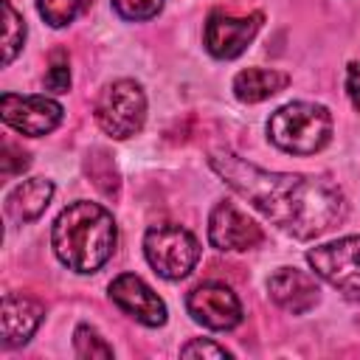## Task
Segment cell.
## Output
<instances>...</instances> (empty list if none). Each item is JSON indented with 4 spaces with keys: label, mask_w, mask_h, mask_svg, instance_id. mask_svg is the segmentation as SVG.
I'll return each mask as SVG.
<instances>
[{
    "label": "cell",
    "mask_w": 360,
    "mask_h": 360,
    "mask_svg": "<svg viewBox=\"0 0 360 360\" xmlns=\"http://www.w3.org/2000/svg\"><path fill=\"white\" fill-rule=\"evenodd\" d=\"M208 163L239 197L295 239H315L346 217L343 191L323 177L267 172L231 152H214Z\"/></svg>",
    "instance_id": "1"
},
{
    "label": "cell",
    "mask_w": 360,
    "mask_h": 360,
    "mask_svg": "<svg viewBox=\"0 0 360 360\" xmlns=\"http://www.w3.org/2000/svg\"><path fill=\"white\" fill-rule=\"evenodd\" d=\"M115 219L112 214L87 200H76L56 217L51 228V245L56 259L76 273H96L115 250Z\"/></svg>",
    "instance_id": "2"
},
{
    "label": "cell",
    "mask_w": 360,
    "mask_h": 360,
    "mask_svg": "<svg viewBox=\"0 0 360 360\" xmlns=\"http://www.w3.org/2000/svg\"><path fill=\"white\" fill-rule=\"evenodd\" d=\"M267 135L290 155H315L332 138V115L323 104L290 101L270 115Z\"/></svg>",
    "instance_id": "3"
},
{
    "label": "cell",
    "mask_w": 360,
    "mask_h": 360,
    "mask_svg": "<svg viewBox=\"0 0 360 360\" xmlns=\"http://www.w3.org/2000/svg\"><path fill=\"white\" fill-rule=\"evenodd\" d=\"M143 253L158 276L174 281L186 278L200 262V242L191 231L172 222H160L143 233Z\"/></svg>",
    "instance_id": "4"
},
{
    "label": "cell",
    "mask_w": 360,
    "mask_h": 360,
    "mask_svg": "<svg viewBox=\"0 0 360 360\" xmlns=\"http://www.w3.org/2000/svg\"><path fill=\"white\" fill-rule=\"evenodd\" d=\"M96 121L107 135L118 141L141 132L146 121V96L141 84L132 79H118L107 84L96 101Z\"/></svg>",
    "instance_id": "5"
},
{
    "label": "cell",
    "mask_w": 360,
    "mask_h": 360,
    "mask_svg": "<svg viewBox=\"0 0 360 360\" xmlns=\"http://www.w3.org/2000/svg\"><path fill=\"white\" fill-rule=\"evenodd\" d=\"M307 262L343 295L360 301V236H343L307 250Z\"/></svg>",
    "instance_id": "6"
},
{
    "label": "cell",
    "mask_w": 360,
    "mask_h": 360,
    "mask_svg": "<svg viewBox=\"0 0 360 360\" xmlns=\"http://www.w3.org/2000/svg\"><path fill=\"white\" fill-rule=\"evenodd\" d=\"M0 112L3 121L17 129L20 135H48L59 127L62 121V104L45 96H17V93H3L0 98Z\"/></svg>",
    "instance_id": "7"
},
{
    "label": "cell",
    "mask_w": 360,
    "mask_h": 360,
    "mask_svg": "<svg viewBox=\"0 0 360 360\" xmlns=\"http://www.w3.org/2000/svg\"><path fill=\"white\" fill-rule=\"evenodd\" d=\"M186 307H188V315L208 329L225 332V329H233L242 323V304H239L236 292L219 281L194 287L186 298Z\"/></svg>",
    "instance_id": "8"
},
{
    "label": "cell",
    "mask_w": 360,
    "mask_h": 360,
    "mask_svg": "<svg viewBox=\"0 0 360 360\" xmlns=\"http://www.w3.org/2000/svg\"><path fill=\"white\" fill-rule=\"evenodd\" d=\"M262 28V14H245V17H233L225 11H214L205 22V48L217 56V59H236L259 34Z\"/></svg>",
    "instance_id": "9"
},
{
    "label": "cell",
    "mask_w": 360,
    "mask_h": 360,
    "mask_svg": "<svg viewBox=\"0 0 360 360\" xmlns=\"http://www.w3.org/2000/svg\"><path fill=\"white\" fill-rule=\"evenodd\" d=\"M110 298L121 312L135 318L143 326H163L166 323V304L163 298L135 273H121L110 281Z\"/></svg>",
    "instance_id": "10"
},
{
    "label": "cell",
    "mask_w": 360,
    "mask_h": 360,
    "mask_svg": "<svg viewBox=\"0 0 360 360\" xmlns=\"http://www.w3.org/2000/svg\"><path fill=\"white\" fill-rule=\"evenodd\" d=\"M262 228L233 202H217L208 217V242L217 250H250L262 245Z\"/></svg>",
    "instance_id": "11"
},
{
    "label": "cell",
    "mask_w": 360,
    "mask_h": 360,
    "mask_svg": "<svg viewBox=\"0 0 360 360\" xmlns=\"http://www.w3.org/2000/svg\"><path fill=\"white\" fill-rule=\"evenodd\" d=\"M267 292L281 309H287L292 315H304L321 301V287H318L315 276L295 270V267H278L267 278Z\"/></svg>",
    "instance_id": "12"
},
{
    "label": "cell",
    "mask_w": 360,
    "mask_h": 360,
    "mask_svg": "<svg viewBox=\"0 0 360 360\" xmlns=\"http://www.w3.org/2000/svg\"><path fill=\"white\" fill-rule=\"evenodd\" d=\"M42 315H45V307L39 301H34L28 295H20V292H6L3 295V315H0V321H3V346L11 349V346L25 343L37 332Z\"/></svg>",
    "instance_id": "13"
},
{
    "label": "cell",
    "mask_w": 360,
    "mask_h": 360,
    "mask_svg": "<svg viewBox=\"0 0 360 360\" xmlns=\"http://www.w3.org/2000/svg\"><path fill=\"white\" fill-rule=\"evenodd\" d=\"M51 197H53V183L45 177H31L11 188V194L6 197V211L14 222H34L48 208Z\"/></svg>",
    "instance_id": "14"
},
{
    "label": "cell",
    "mask_w": 360,
    "mask_h": 360,
    "mask_svg": "<svg viewBox=\"0 0 360 360\" xmlns=\"http://www.w3.org/2000/svg\"><path fill=\"white\" fill-rule=\"evenodd\" d=\"M287 84H290V76L281 73V70L248 68V70H239V73H236V79H233V93H236L239 101L256 104V101H264V98L281 93Z\"/></svg>",
    "instance_id": "15"
},
{
    "label": "cell",
    "mask_w": 360,
    "mask_h": 360,
    "mask_svg": "<svg viewBox=\"0 0 360 360\" xmlns=\"http://www.w3.org/2000/svg\"><path fill=\"white\" fill-rule=\"evenodd\" d=\"M90 3L93 0H37V8L48 25L62 28V25L73 22L79 14H84L90 8Z\"/></svg>",
    "instance_id": "16"
},
{
    "label": "cell",
    "mask_w": 360,
    "mask_h": 360,
    "mask_svg": "<svg viewBox=\"0 0 360 360\" xmlns=\"http://www.w3.org/2000/svg\"><path fill=\"white\" fill-rule=\"evenodd\" d=\"M3 62L8 65L17 53H20V48H22V42H25V22H22V17L17 14V8L8 3V0H3Z\"/></svg>",
    "instance_id": "17"
},
{
    "label": "cell",
    "mask_w": 360,
    "mask_h": 360,
    "mask_svg": "<svg viewBox=\"0 0 360 360\" xmlns=\"http://www.w3.org/2000/svg\"><path fill=\"white\" fill-rule=\"evenodd\" d=\"M73 349L84 360H96V357H104L107 360V357H112V346L93 326H87V323H79L76 326V332H73Z\"/></svg>",
    "instance_id": "18"
},
{
    "label": "cell",
    "mask_w": 360,
    "mask_h": 360,
    "mask_svg": "<svg viewBox=\"0 0 360 360\" xmlns=\"http://www.w3.org/2000/svg\"><path fill=\"white\" fill-rule=\"evenodd\" d=\"M112 8L118 11V17L141 22V20H152L163 8V0H112Z\"/></svg>",
    "instance_id": "19"
},
{
    "label": "cell",
    "mask_w": 360,
    "mask_h": 360,
    "mask_svg": "<svg viewBox=\"0 0 360 360\" xmlns=\"http://www.w3.org/2000/svg\"><path fill=\"white\" fill-rule=\"evenodd\" d=\"M45 87L53 93H68V87H70V68H68V59L62 51L53 53V62L45 73Z\"/></svg>",
    "instance_id": "20"
},
{
    "label": "cell",
    "mask_w": 360,
    "mask_h": 360,
    "mask_svg": "<svg viewBox=\"0 0 360 360\" xmlns=\"http://www.w3.org/2000/svg\"><path fill=\"white\" fill-rule=\"evenodd\" d=\"M180 357H231V352L225 346H219V343L194 338L186 346H180Z\"/></svg>",
    "instance_id": "21"
},
{
    "label": "cell",
    "mask_w": 360,
    "mask_h": 360,
    "mask_svg": "<svg viewBox=\"0 0 360 360\" xmlns=\"http://www.w3.org/2000/svg\"><path fill=\"white\" fill-rule=\"evenodd\" d=\"M25 166H28V155H25L22 149H17L11 141H6V143H3V155H0V169H3V174H6V177L20 174Z\"/></svg>",
    "instance_id": "22"
},
{
    "label": "cell",
    "mask_w": 360,
    "mask_h": 360,
    "mask_svg": "<svg viewBox=\"0 0 360 360\" xmlns=\"http://www.w3.org/2000/svg\"><path fill=\"white\" fill-rule=\"evenodd\" d=\"M346 90H349L352 104L360 110V62L349 65V70H346Z\"/></svg>",
    "instance_id": "23"
}]
</instances>
